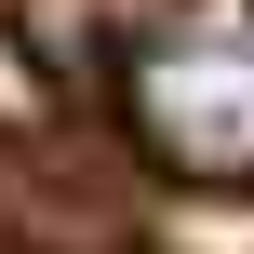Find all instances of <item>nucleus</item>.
I'll return each mask as SVG.
<instances>
[{"label": "nucleus", "instance_id": "obj_2", "mask_svg": "<svg viewBox=\"0 0 254 254\" xmlns=\"http://www.w3.org/2000/svg\"><path fill=\"white\" fill-rule=\"evenodd\" d=\"M13 27H40V40H54V54H67V67H80V27H94V40H107V54H121V67H134V54H147V40H161V0H27V13H13Z\"/></svg>", "mask_w": 254, "mask_h": 254}, {"label": "nucleus", "instance_id": "obj_1", "mask_svg": "<svg viewBox=\"0 0 254 254\" xmlns=\"http://www.w3.org/2000/svg\"><path fill=\"white\" fill-rule=\"evenodd\" d=\"M134 134L174 161V174H254V27L241 13H201V27H161L134 67Z\"/></svg>", "mask_w": 254, "mask_h": 254}]
</instances>
